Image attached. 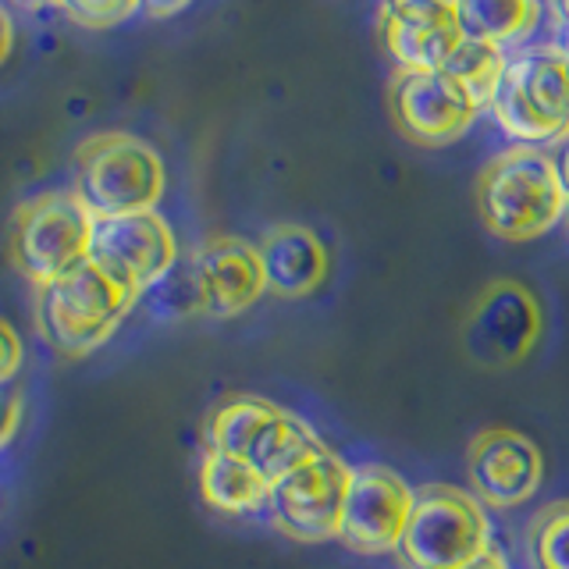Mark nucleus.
Here are the masks:
<instances>
[{"mask_svg": "<svg viewBox=\"0 0 569 569\" xmlns=\"http://www.w3.org/2000/svg\"><path fill=\"white\" fill-rule=\"evenodd\" d=\"M413 506H417V491L406 485L402 473L381 467V462L352 467L338 541L360 551V556L399 551Z\"/></svg>", "mask_w": 569, "mask_h": 569, "instance_id": "f8f14e48", "label": "nucleus"}, {"mask_svg": "<svg viewBox=\"0 0 569 569\" xmlns=\"http://www.w3.org/2000/svg\"><path fill=\"white\" fill-rule=\"evenodd\" d=\"M459 29L467 40L491 47H506L509 40H523L538 29L545 8L533 0H462L456 4Z\"/></svg>", "mask_w": 569, "mask_h": 569, "instance_id": "a211bd4d", "label": "nucleus"}, {"mask_svg": "<svg viewBox=\"0 0 569 569\" xmlns=\"http://www.w3.org/2000/svg\"><path fill=\"white\" fill-rule=\"evenodd\" d=\"M477 210L491 236L506 242L545 236L569 210L559 160L538 147H512L491 157L477 178Z\"/></svg>", "mask_w": 569, "mask_h": 569, "instance_id": "f257e3e1", "label": "nucleus"}, {"mask_svg": "<svg viewBox=\"0 0 569 569\" xmlns=\"http://www.w3.org/2000/svg\"><path fill=\"white\" fill-rule=\"evenodd\" d=\"M467 480L480 506L516 509L541 488L545 456L512 427H485L467 445Z\"/></svg>", "mask_w": 569, "mask_h": 569, "instance_id": "ddd939ff", "label": "nucleus"}, {"mask_svg": "<svg viewBox=\"0 0 569 569\" xmlns=\"http://www.w3.org/2000/svg\"><path fill=\"white\" fill-rule=\"evenodd\" d=\"M26 413V399H22V388H11L4 385L0 388V449L14 438L18 423H22Z\"/></svg>", "mask_w": 569, "mask_h": 569, "instance_id": "b1692460", "label": "nucleus"}, {"mask_svg": "<svg viewBox=\"0 0 569 569\" xmlns=\"http://www.w3.org/2000/svg\"><path fill=\"white\" fill-rule=\"evenodd\" d=\"M257 249L267 289L281 299L310 296L328 278V249L302 224H274Z\"/></svg>", "mask_w": 569, "mask_h": 569, "instance_id": "dca6fc26", "label": "nucleus"}, {"mask_svg": "<svg viewBox=\"0 0 569 569\" xmlns=\"http://www.w3.org/2000/svg\"><path fill=\"white\" fill-rule=\"evenodd\" d=\"M207 449L236 456L267 480H274L325 449V441L289 409L257 396H231L207 420Z\"/></svg>", "mask_w": 569, "mask_h": 569, "instance_id": "39448f33", "label": "nucleus"}, {"mask_svg": "<svg viewBox=\"0 0 569 569\" xmlns=\"http://www.w3.org/2000/svg\"><path fill=\"white\" fill-rule=\"evenodd\" d=\"M89 260L124 289L147 296L153 284L178 263V242L171 224L157 210L100 218L89 242Z\"/></svg>", "mask_w": 569, "mask_h": 569, "instance_id": "9b49d317", "label": "nucleus"}, {"mask_svg": "<svg viewBox=\"0 0 569 569\" xmlns=\"http://www.w3.org/2000/svg\"><path fill=\"white\" fill-rule=\"evenodd\" d=\"M164 186V160L132 132H97L76 150V192L97 221L157 210Z\"/></svg>", "mask_w": 569, "mask_h": 569, "instance_id": "f03ea898", "label": "nucleus"}, {"mask_svg": "<svg viewBox=\"0 0 569 569\" xmlns=\"http://www.w3.org/2000/svg\"><path fill=\"white\" fill-rule=\"evenodd\" d=\"M491 551V523L470 491L427 485L399 541L406 569H462Z\"/></svg>", "mask_w": 569, "mask_h": 569, "instance_id": "0eeeda50", "label": "nucleus"}, {"mask_svg": "<svg viewBox=\"0 0 569 569\" xmlns=\"http://www.w3.org/2000/svg\"><path fill=\"white\" fill-rule=\"evenodd\" d=\"M189 4L186 0H178V4H142V14H150V18H164V14H178V11H186Z\"/></svg>", "mask_w": 569, "mask_h": 569, "instance_id": "bb28decb", "label": "nucleus"}, {"mask_svg": "<svg viewBox=\"0 0 569 569\" xmlns=\"http://www.w3.org/2000/svg\"><path fill=\"white\" fill-rule=\"evenodd\" d=\"M200 495L210 509L228 512V516H246V512L267 509L271 480L236 456L207 449L200 462Z\"/></svg>", "mask_w": 569, "mask_h": 569, "instance_id": "f3484780", "label": "nucleus"}, {"mask_svg": "<svg viewBox=\"0 0 569 569\" xmlns=\"http://www.w3.org/2000/svg\"><path fill=\"white\" fill-rule=\"evenodd\" d=\"M136 299L139 296L132 289L86 260L58 281L36 289V325L58 352L86 356L111 342Z\"/></svg>", "mask_w": 569, "mask_h": 569, "instance_id": "7ed1b4c3", "label": "nucleus"}, {"mask_svg": "<svg viewBox=\"0 0 569 569\" xmlns=\"http://www.w3.org/2000/svg\"><path fill=\"white\" fill-rule=\"evenodd\" d=\"M488 107L520 147L569 139V58L548 43L509 53Z\"/></svg>", "mask_w": 569, "mask_h": 569, "instance_id": "20e7f679", "label": "nucleus"}, {"mask_svg": "<svg viewBox=\"0 0 569 569\" xmlns=\"http://www.w3.org/2000/svg\"><path fill=\"white\" fill-rule=\"evenodd\" d=\"M506 61H509V53L502 47L467 40V36H462V43L452 50V58L445 61L441 71L467 89L480 107H488L498 89V79H502V71H506Z\"/></svg>", "mask_w": 569, "mask_h": 569, "instance_id": "6ab92c4d", "label": "nucleus"}, {"mask_svg": "<svg viewBox=\"0 0 569 569\" xmlns=\"http://www.w3.org/2000/svg\"><path fill=\"white\" fill-rule=\"evenodd\" d=\"M11 50H14V18L4 4H0V64L11 58Z\"/></svg>", "mask_w": 569, "mask_h": 569, "instance_id": "393cba45", "label": "nucleus"}, {"mask_svg": "<svg viewBox=\"0 0 569 569\" xmlns=\"http://www.w3.org/2000/svg\"><path fill=\"white\" fill-rule=\"evenodd\" d=\"M530 569H569V498L548 502L527 527Z\"/></svg>", "mask_w": 569, "mask_h": 569, "instance_id": "aec40b11", "label": "nucleus"}, {"mask_svg": "<svg viewBox=\"0 0 569 569\" xmlns=\"http://www.w3.org/2000/svg\"><path fill=\"white\" fill-rule=\"evenodd\" d=\"M22 360H26L22 335H18L11 320L0 317V388L14 381V373L22 370Z\"/></svg>", "mask_w": 569, "mask_h": 569, "instance_id": "5701e85b", "label": "nucleus"}, {"mask_svg": "<svg viewBox=\"0 0 569 569\" xmlns=\"http://www.w3.org/2000/svg\"><path fill=\"white\" fill-rule=\"evenodd\" d=\"M150 302L160 317H192V313H203L200 307V292H196V281L189 271V260L186 263H174L171 271L160 278L153 289H150Z\"/></svg>", "mask_w": 569, "mask_h": 569, "instance_id": "412c9836", "label": "nucleus"}, {"mask_svg": "<svg viewBox=\"0 0 569 569\" xmlns=\"http://www.w3.org/2000/svg\"><path fill=\"white\" fill-rule=\"evenodd\" d=\"M189 271L210 317L246 313L267 292L260 249L239 236H210L189 257Z\"/></svg>", "mask_w": 569, "mask_h": 569, "instance_id": "2eb2a0df", "label": "nucleus"}, {"mask_svg": "<svg viewBox=\"0 0 569 569\" xmlns=\"http://www.w3.org/2000/svg\"><path fill=\"white\" fill-rule=\"evenodd\" d=\"M53 11L64 14L68 22H76L79 29L103 32V29L121 26L124 18L139 14V11H142V4H132V0H100V4H58Z\"/></svg>", "mask_w": 569, "mask_h": 569, "instance_id": "4be33fe9", "label": "nucleus"}, {"mask_svg": "<svg viewBox=\"0 0 569 569\" xmlns=\"http://www.w3.org/2000/svg\"><path fill=\"white\" fill-rule=\"evenodd\" d=\"M349 480H352V467L325 445L320 452L296 462L292 470H284L281 477L271 480L267 512H271L274 527L292 541L302 545L338 541Z\"/></svg>", "mask_w": 569, "mask_h": 569, "instance_id": "1a4fd4ad", "label": "nucleus"}, {"mask_svg": "<svg viewBox=\"0 0 569 569\" xmlns=\"http://www.w3.org/2000/svg\"><path fill=\"white\" fill-rule=\"evenodd\" d=\"M545 335V307L523 281L495 278L462 313V352L477 367L509 370L538 349Z\"/></svg>", "mask_w": 569, "mask_h": 569, "instance_id": "6e6552de", "label": "nucleus"}, {"mask_svg": "<svg viewBox=\"0 0 569 569\" xmlns=\"http://www.w3.org/2000/svg\"><path fill=\"white\" fill-rule=\"evenodd\" d=\"M559 174H562V186H566V196H569V142H566V150L559 157Z\"/></svg>", "mask_w": 569, "mask_h": 569, "instance_id": "cd10ccee", "label": "nucleus"}, {"mask_svg": "<svg viewBox=\"0 0 569 569\" xmlns=\"http://www.w3.org/2000/svg\"><path fill=\"white\" fill-rule=\"evenodd\" d=\"M97 218L76 189L40 192L26 200L11 218V260L32 289L58 281L71 267L89 260Z\"/></svg>", "mask_w": 569, "mask_h": 569, "instance_id": "423d86ee", "label": "nucleus"}, {"mask_svg": "<svg viewBox=\"0 0 569 569\" xmlns=\"http://www.w3.org/2000/svg\"><path fill=\"white\" fill-rule=\"evenodd\" d=\"M396 129L417 147H449L470 132L480 103L445 71H396L388 86Z\"/></svg>", "mask_w": 569, "mask_h": 569, "instance_id": "9d476101", "label": "nucleus"}, {"mask_svg": "<svg viewBox=\"0 0 569 569\" xmlns=\"http://www.w3.org/2000/svg\"><path fill=\"white\" fill-rule=\"evenodd\" d=\"M378 40L399 71H441L462 43L456 4L391 0L378 11Z\"/></svg>", "mask_w": 569, "mask_h": 569, "instance_id": "4468645a", "label": "nucleus"}, {"mask_svg": "<svg viewBox=\"0 0 569 569\" xmlns=\"http://www.w3.org/2000/svg\"><path fill=\"white\" fill-rule=\"evenodd\" d=\"M462 569H509V562H506V556L502 551H488V556H480L477 562H470V566H462Z\"/></svg>", "mask_w": 569, "mask_h": 569, "instance_id": "a878e982", "label": "nucleus"}]
</instances>
